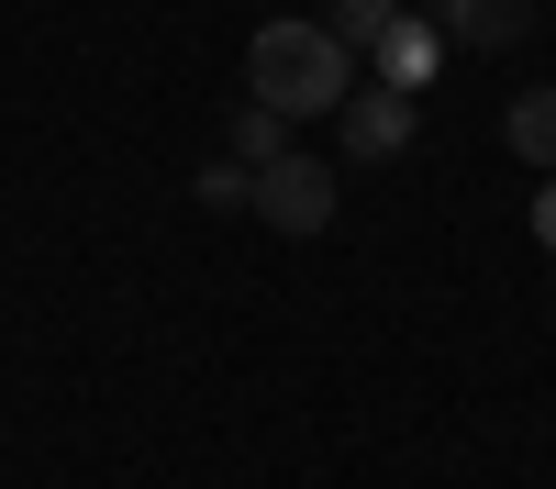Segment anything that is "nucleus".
<instances>
[{"mask_svg": "<svg viewBox=\"0 0 556 489\" xmlns=\"http://www.w3.org/2000/svg\"><path fill=\"white\" fill-rule=\"evenodd\" d=\"M534 245L556 256V178H545V190H534Z\"/></svg>", "mask_w": 556, "mask_h": 489, "instance_id": "9d476101", "label": "nucleus"}, {"mask_svg": "<svg viewBox=\"0 0 556 489\" xmlns=\"http://www.w3.org/2000/svg\"><path fill=\"white\" fill-rule=\"evenodd\" d=\"M345 89H356V44H334L323 23H256L245 34V101H267L278 123L345 112Z\"/></svg>", "mask_w": 556, "mask_h": 489, "instance_id": "f257e3e1", "label": "nucleus"}, {"mask_svg": "<svg viewBox=\"0 0 556 489\" xmlns=\"http://www.w3.org/2000/svg\"><path fill=\"white\" fill-rule=\"evenodd\" d=\"M401 23V0H334V12H323V34H334V44H379Z\"/></svg>", "mask_w": 556, "mask_h": 489, "instance_id": "6e6552de", "label": "nucleus"}, {"mask_svg": "<svg viewBox=\"0 0 556 489\" xmlns=\"http://www.w3.org/2000/svg\"><path fill=\"white\" fill-rule=\"evenodd\" d=\"M256 222H278V234H323L334 222V167L323 156H278V167H256Z\"/></svg>", "mask_w": 556, "mask_h": 489, "instance_id": "f03ea898", "label": "nucleus"}, {"mask_svg": "<svg viewBox=\"0 0 556 489\" xmlns=\"http://www.w3.org/2000/svg\"><path fill=\"white\" fill-rule=\"evenodd\" d=\"M223 145H235V167H278V156H290V123H278L267 101H235V112H223Z\"/></svg>", "mask_w": 556, "mask_h": 489, "instance_id": "423d86ee", "label": "nucleus"}, {"mask_svg": "<svg viewBox=\"0 0 556 489\" xmlns=\"http://www.w3.org/2000/svg\"><path fill=\"white\" fill-rule=\"evenodd\" d=\"M501 133H513V156H534V167L556 178V78H545V89H523V101H513V123H501Z\"/></svg>", "mask_w": 556, "mask_h": 489, "instance_id": "0eeeda50", "label": "nucleus"}, {"mask_svg": "<svg viewBox=\"0 0 556 489\" xmlns=\"http://www.w3.org/2000/svg\"><path fill=\"white\" fill-rule=\"evenodd\" d=\"M201 201H212V211H256V167H235V156L201 167Z\"/></svg>", "mask_w": 556, "mask_h": 489, "instance_id": "1a4fd4ad", "label": "nucleus"}, {"mask_svg": "<svg viewBox=\"0 0 556 489\" xmlns=\"http://www.w3.org/2000/svg\"><path fill=\"white\" fill-rule=\"evenodd\" d=\"M401 145H412V101H401V89H379V78L345 89V156L379 167V156H401Z\"/></svg>", "mask_w": 556, "mask_h": 489, "instance_id": "20e7f679", "label": "nucleus"}, {"mask_svg": "<svg viewBox=\"0 0 556 489\" xmlns=\"http://www.w3.org/2000/svg\"><path fill=\"white\" fill-rule=\"evenodd\" d=\"M445 67V34L424 23V12H401L390 34H379V89H401V101H424V78Z\"/></svg>", "mask_w": 556, "mask_h": 489, "instance_id": "39448f33", "label": "nucleus"}, {"mask_svg": "<svg viewBox=\"0 0 556 489\" xmlns=\"http://www.w3.org/2000/svg\"><path fill=\"white\" fill-rule=\"evenodd\" d=\"M424 23L445 44H479V56H501V44L534 34V0H424Z\"/></svg>", "mask_w": 556, "mask_h": 489, "instance_id": "7ed1b4c3", "label": "nucleus"}]
</instances>
